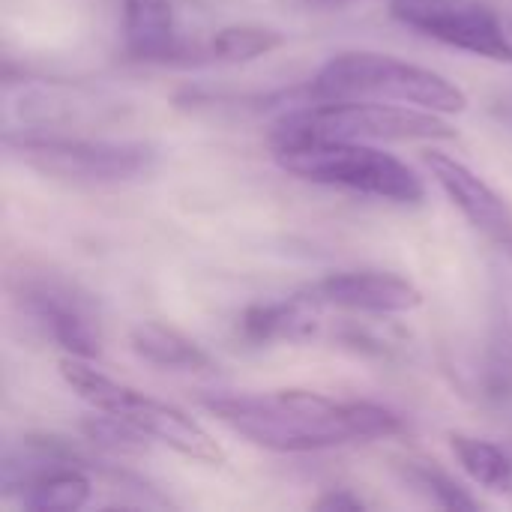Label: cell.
Instances as JSON below:
<instances>
[{"label":"cell","instance_id":"obj_1","mask_svg":"<svg viewBox=\"0 0 512 512\" xmlns=\"http://www.w3.org/2000/svg\"><path fill=\"white\" fill-rule=\"evenodd\" d=\"M204 408L231 432L273 453H318L393 438L402 417L372 402H336L312 390H273L204 399Z\"/></svg>","mask_w":512,"mask_h":512},{"label":"cell","instance_id":"obj_2","mask_svg":"<svg viewBox=\"0 0 512 512\" xmlns=\"http://www.w3.org/2000/svg\"><path fill=\"white\" fill-rule=\"evenodd\" d=\"M456 129L444 114L375 102V99H315L297 102L270 129V147L303 141H447Z\"/></svg>","mask_w":512,"mask_h":512},{"label":"cell","instance_id":"obj_3","mask_svg":"<svg viewBox=\"0 0 512 512\" xmlns=\"http://www.w3.org/2000/svg\"><path fill=\"white\" fill-rule=\"evenodd\" d=\"M309 99H375L435 114H462L468 93L447 75L381 51H342L330 57L303 90Z\"/></svg>","mask_w":512,"mask_h":512},{"label":"cell","instance_id":"obj_4","mask_svg":"<svg viewBox=\"0 0 512 512\" xmlns=\"http://www.w3.org/2000/svg\"><path fill=\"white\" fill-rule=\"evenodd\" d=\"M60 378L66 381V387L87 402L96 414H111L126 420L129 426H135L144 438L165 444L168 450L201 462V465H225V450L222 444L201 426L195 423L186 411L159 402L153 396H144L108 375H102L99 369L90 366V360L81 357H63L57 363Z\"/></svg>","mask_w":512,"mask_h":512},{"label":"cell","instance_id":"obj_5","mask_svg":"<svg viewBox=\"0 0 512 512\" xmlns=\"http://www.w3.org/2000/svg\"><path fill=\"white\" fill-rule=\"evenodd\" d=\"M273 159L282 171L360 195H372L393 204H420L426 189L423 180L396 156L360 144V141H303L273 147Z\"/></svg>","mask_w":512,"mask_h":512},{"label":"cell","instance_id":"obj_6","mask_svg":"<svg viewBox=\"0 0 512 512\" xmlns=\"http://www.w3.org/2000/svg\"><path fill=\"white\" fill-rule=\"evenodd\" d=\"M6 147L30 168L75 183H123L153 168L156 150L141 141H102L51 129H6Z\"/></svg>","mask_w":512,"mask_h":512},{"label":"cell","instance_id":"obj_7","mask_svg":"<svg viewBox=\"0 0 512 512\" xmlns=\"http://www.w3.org/2000/svg\"><path fill=\"white\" fill-rule=\"evenodd\" d=\"M390 15L450 48L512 63V39L501 18L480 0H390Z\"/></svg>","mask_w":512,"mask_h":512},{"label":"cell","instance_id":"obj_8","mask_svg":"<svg viewBox=\"0 0 512 512\" xmlns=\"http://www.w3.org/2000/svg\"><path fill=\"white\" fill-rule=\"evenodd\" d=\"M27 321L63 354L96 360L102 354V327L93 300L60 276H27L18 288Z\"/></svg>","mask_w":512,"mask_h":512},{"label":"cell","instance_id":"obj_9","mask_svg":"<svg viewBox=\"0 0 512 512\" xmlns=\"http://www.w3.org/2000/svg\"><path fill=\"white\" fill-rule=\"evenodd\" d=\"M306 294L321 309L360 312V315H405L423 306V291L414 282L381 270L330 273L312 282Z\"/></svg>","mask_w":512,"mask_h":512},{"label":"cell","instance_id":"obj_10","mask_svg":"<svg viewBox=\"0 0 512 512\" xmlns=\"http://www.w3.org/2000/svg\"><path fill=\"white\" fill-rule=\"evenodd\" d=\"M426 165L435 177V183L447 192V198L459 207V213L471 222L474 231H480L489 243L512 255V210L510 204L465 162L429 150Z\"/></svg>","mask_w":512,"mask_h":512},{"label":"cell","instance_id":"obj_11","mask_svg":"<svg viewBox=\"0 0 512 512\" xmlns=\"http://www.w3.org/2000/svg\"><path fill=\"white\" fill-rule=\"evenodd\" d=\"M123 51L132 60L168 63L183 57L168 0H123Z\"/></svg>","mask_w":512,"mask_h":512},{"label":"cell","instance_id":"obj_12","mask_svg":"<svg viewBox=\"0 0 512 512\" xmlns=\"http://www.w3.org/2000/svg\"><path fill=\"white\" fill-rule=\"evenodd\" d=\"M24 102L27 105H21V117L27 120V129H51V132H63L66 126H78L84 120H102L108 111L117 108L114 99L75 84H48L30 90Z\"/></svg>","mask_w":512,"mask_h":512},{"label":"cell","instance_id":"obj_13","mask_svg":"<svg viewBox=\"0 0 512 512\" xmlns=\"http://www.w3.org/2000/svg\"><path fill=\"white\" fill-rule=\"evenodd\" d=\"M324 309L303 291L276 300V303H255L240 315V336L255 345L267 342H300L315 336L318 315Z\"/></svg>","mask_w":512,"mask_h":512},{"label":"cell","instance_id":"obj_14","mask_svg":"<svg viewBox=\"0 0 512 512\" xmlns=\"http://www.w3.org/2000/svg\"><path fill=\"white\" fill-rule=\"evenodd\" d=\"M129 345L144 363L171 369V372H204L213 363L210 354L195 339L159 321L135 324L129 330Z\"/></svg>","mask_w":512,"mask_h":512},{"label":"cell","instance_id":"obj_15","mask_svg":"<svg viewBox=\"0 0 512 512\" xmlns=\"http://www.w3.org/2000/svg\"><path fill=\"white\" fill-rule=\"evenodd\" d=\"M18 492L24 510L72 512L90 504L93 483L78 465H54L30 477Z\"/></svg>","mask_w":512,"mask_h":512},{"label":"cell","instance_id":"obj_16","mask_svg":"<svg viewBox=\"0 0 512 512\" xmlns=\"http://www.w3.org/2000/svg\"><path fill=\"white\" fill-rule=\"evenodd\" d=\"M450 450L474 483L492 492H512V462L498 444L465 432H450Z\"/></svg>","mask_w":512,"mask_h":512},{"label":"cell","instance_id":"obj_17","mask_svg":"<svg viewBox=\"0 0 512 512\" xmlns=\"http://www.w3.org/2000/svg\"><path fill=\"white\" fill-rule=\"evenodd\" d=\"M285 42V36L273 27L261 24H228L213 33L210 39V57L222 63H249L270 51H276Z\"/></svg>","mask_w":512,"mask_h":512},{"label":"cell","instance_id":"obj_18","mask_svg":"<svg viewBox=\"0 0 512 512\" xmlns=\"http://www.w3.org/2000/svg\"><path fill=\"white\" fill-rule=\"evenodd\" d=\"M480 387L483 396L492 402H504L512 396V321L507 312H498L492 318Z\"/></svg>","mask_w":512,"mask_h":512},{"label":"cell","instance_id":"obj_19","mask_svg":"<svg viewBox=\"0 0 512 512\" xmlns=\"http://www.w3.org/2000/svg\"><path fill=\"white\" fill-rule=\"evenodd\" d=\"M405 480L423 492L432 504L444 507V510H477L480 504L468 495V489H462L447 471H441L435 462H408L405 468Z\"/></svg>","mask_w":512,"mask_h":512},{"label":"cell","instance_id":"obj_20","mask_svg":"<svg viewBox=\"0 0 512 512\" xmlns=\"http://www.w3.org/2000/svg\"><path fill=\"white\" fill-rule=\"evenodd\" d=\"M369 504L360 498V495H354L351 489H330L327 495H321L318 501H315V510H327V512H357V510H366Z\"/></svg>","mask_w":512,"mask_h":512},{"label":"cell","instance_id":"obj_21","mask_svg":"<svg viewBox=\"0 0 512 512\" xmlns=\"http://www.w3.org/2000/svg\"><path fill=\"white\" fill-rule=\"evenodd\" d=\"M294 6L300 9H315V12H327V9H339V6H348L354 0H291Z\"/></svg>","mask_w":512,"mask_h":512}]
</instances>
